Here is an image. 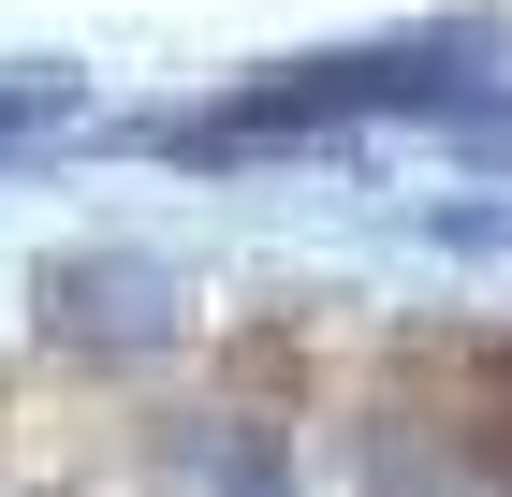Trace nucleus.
<instances>
[{"mask_svg": "<svg viewBox=\"0 0 512 497\" xmlns=\"http://www.w3.org/2000/svg\"><path fill=\"white\" fill-rule=\"evenodd\" d=\"M59 103H74V88H59V74H30V88H0V147H30V132H44V117H59Z\"/></svg>", "mask_w": 512, "mask_h": 497, "instance_id": "nucleus-1", "label": "nucleus"}]
</instances>
